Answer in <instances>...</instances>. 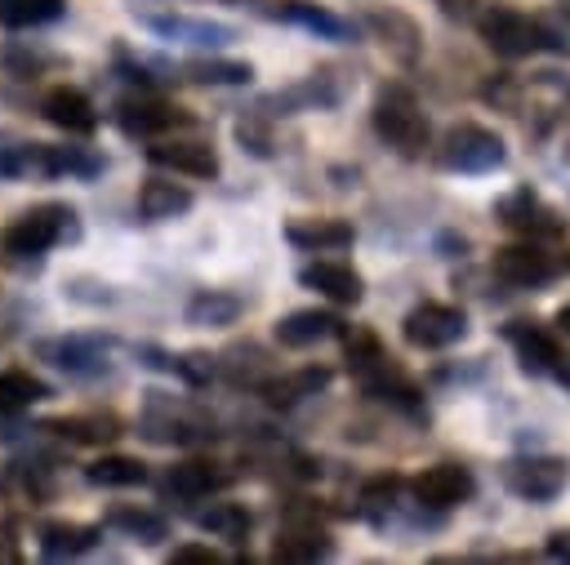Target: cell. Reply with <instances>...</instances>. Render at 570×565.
Masks as SVG:
<instances>
[{
  "mask_svg": "<svg viewBox=\"0 0 570 565\" xmlns=\"http://www.w3.org/2000/svg\"><path fill=\"white\" fill-rule=\"evenodd\" d=\"M343 347H347V369H352V378L361 383L365 396L419 414V387H414V378H410V374L379 347L374 334L352 329V334H343Z\"/></svg>",
  "mask_w": 570,
  "mask_h": 565,
  "instance_id": "6da1fadb",
  "label": "cell"
},
{
  "mask_svg": "<svg viewBox=\"0 0 570 565\" xmlns=\"http://www.w3.org/2000/svg\"><path fill=\"white\" fill-rule=\"evenodd\" d=\"M187 116L178 107H169V102H160L151 93H129V98L116 102V125H120L125 138H156V133H165V129H174Z\"/></svg>",
  "mask_w": 570,
  "mask_h": 565,
  "instance_id": "2e32d148",
  "label": "cell"
},
{
  "mask_svg": "<svg viewBox=\"0 0 570 565\" xmlns=\"http://www.w3.org/2000/svg\"><path fill=\"white\" fill-rule=\"evenodd\" d=\"M272 18L294 22V27H307V31H316L321 40H352V22H343L338 13L321 9V4H307V0H285V4L272 9Z\"/></svg>",
  "mask_w": 570,
  "mask_h": 565,
  "instance_id": "83f0119b",
  "label": "cell"
},
{
  "mask_svg": "<svg viewBox=\"0 0 570 565\" xmlns=\"http://www.w3.org/2000/svg\"><path fill=\"white\" fill-rule=\"evenodd\" d=\"M374 133L401 156H419L428 147V116H423V107L414 102V93L405 85L379 89V98H374Z\"/></svg>",
  "mask_w": 570,
  "mask_h": 565,
  "instance_id": "3957f363",
  "label": "cell"
},
{
  "mask_svg": "<svg viewBox=\"0 0 570 565\" xmlns=\"http://www.w3.org/2000/svg\"><path fill=\"white\" fill-rule=\"evenodd\" d=\"M151 36L169 40V44H191V49H218L227 40H236V27L214 22V18H187V13H142L138 18Z\"/></svg>",
  "mask_w": 570,
  "mask_h": 565,
  "instance_id": "30bf717a",
  "label": "cell"
},
{
  "mask_svg": "<svg viewBox=\"0 0 570 565\" xmlns=\"http://www.w3.org/2000/svg\"><path fill=\"white\" fill-rule=\"evenodd\" d=\"M548 556H557V561H570V529H557V534L548 538Z\"/></svg>",
  "mask_w": 570,
  "mask_h": 565,
  "instance_id": "b9f144b4",
  "label": "cell"
},
{
  "mask_svg": "<svg viewBox=\"0 0 570 565\" xmlns=\"http://www.w3.org/2000/svg\"><path fill=\"white\" fill-rule=\"evenodd\" d=\"M40 116H45L53 129H62L67 138H85V133L98 129V111H94L89 93L76 89V85H53V89L40 98Z\"/></svg>",
  "mask_w": 570,
  "mask_h": 565,
  "instance_id": "9a60e30c",
  "label": "cell"
},
{
  "mask_svg": "<svg viewBox=\"0 0 570 565\" xmlns=\"http://www.w3.org/2000/svg\"><path fill=\"white\" fill-rule=\"evenodd\" d=\"M102 525H107V529H120L125 538H134V543H142V547H156V543L169 538V521H165L160 512H151V507H138V503L111 507V512L102 516Z\"/></svg>",
  "mask_w": 570,
  "mask_h": 565,
  "instance_id": "484cf974",
  "label": "cell"
},
{
  "mask_svg": "<svg viewBox=\"0 0 570 565\" xmlns=\"http://www.w3.org/2000/svg\"><path fill=\"white\" fill-rule=\"evenodd\" d=\"M557 329H561V334H570V303L557 311Z\"/></svg>",
  "mask_w": 570,
  "mask_h": 565,
  "instance_id": "7bdbcfd3",
  "label": "cell"
},
{
  "mask_svg": "<svg viewBox=\"0 0 570 565\" xmlns=\"http://www.w3.org/2000/svg\"><path fill=\"white\" fill-rule=\"evenodd\" d=\"M174 374H178L183 383H191V387H205V383L214 378V356H209V351H183Z\"/></svg>",
  "mask_w": 570,
  "mask_h": 565,
  "instance_id": "74e56055",
  "label": "cell"
},
{
  "mask_svg": "<svg viewBox=\"0 0 570 565\" xmlns=\"http://www.w3.org/2000/svg\"><path fill=\"white\" fill-rule=\"evenodd\" d=\"M298 285L316 289L321 298H330L334 307H356L365 298V280L352 262H338V258H316L298 271Z\"/></svg>",
  "mask_w": 570,
  "mask_h": 565,
  "instance_id": "5bb4252c",
  "label": "cell"
},
{
  "mask_svg": "<svg viewBox=\"0 0 570 565\" xmlns=\"http://www.w3.org/2000/svg\"><path fill=\"white\" fill-rule=\"evenodd\" d=\"M98 525H80V521H49L40 525V556L45 561H76L85 552H94L98 543Z\"/></svg>",
  "mask_w": 570,
  "mask_h": 565,
  "instance_id": "603a6c76",
  "label": "cell"
},
{
  "mask_svg": "<svg viewBox=\"0 0 570 565\" xmlns=\"http://www.w3.org/2000/svg\"><path fill=\"white\" fill-rule=\"evenodd\" d=\"M13 165H18V142L0 133V178H13Z\"/></svg>",
  "mask_w": 570,
  "mask_h": 565,
  "instance_id": "60d3db41",
  "label": "cell"
},
{
  "mask_svg": "<svg viewBox=\"0 0 570 565\" xmlns=\"http://www.w3.org/2000/svg\"><path fill=\"white\" fill-rule=\"evenodd\" d=\"M240 311H245V303L227 289H196L183 307L187 325H196V329H227L240 320Z\"/></svg>",
  "mask_w": 570,
  "mask_h": 565,
  "instance_id": "d4e9b609",
  "label": "cell"
},
{
  "mask_svg": "<svg viewBox=\"0 0 570 565\" xmlns=\"http://www.w3.org/2000/svg\"><path fill=\"white\" fill-rule=\"evenodd\" d=\"M147 160L187 178H218V156L209 142H156L147 147Z\"/></svg>",
  "mask_w": 570,
  "mask_h": 565,
  "instance_id": "7402d4cb",
  "label": "cell"
},
{
  "mask_svg": "<svg viewBox=\"0 0 570 565\" xmlns=\"http://www.w3.org/2000/svg\"><path fill=\"white\" fill-rule=\"evenodd\" d=\"M169 565H223V556L205 543H183V547L169 552Z\"/></svg>",
  "mask_w": 570,
  "mask_h": 565,
  "instance_id": "f35d334b",
  "label": "cell"
},
{
  "mask_svg": "<svg viewBox=\"0 0 570 565\" xmlns=\"http://www.w3.org/2000/svg\"><path fill=\"white\" fill-rule=\"evenodd\" d=\"M138 432L147 440H160V445H187V440L209 436V432H200V423H191L183 409H174V400H165L160 391H147V409L138 418Z\"/></svg>",
  "mask_w": 570,
  "mask_h": 565,
  "instance_id": "d6986e66",
  "label": "cell"
},
{
  "mask_svg": "<svg viewBox=\"0 0 570 565\" xmlns=\"http://www.w3.org/2000/svg\"><path fill=\"white\" fill-rule=\"evenodd\" d=\"M191 205H196V196H191L183 182H169V178H151V182H142V191H138V214H142L147 222L183 218Z\"/></svg>",
  "mask_w": 570,
  "mask_h": 565,
  "instance_id": "4316f807",
  "label": "cell"
},
{
  "mask_svg": "<svg viewBox=\"0 0 570 565\" xmlns=\"http://www.w3.org/2000/svg\"><path fill=\"white\" fill-rule=\"evenodd\" d=\"M111 347H116L111 334H53V338H40L36 343V356L49 360L62 374L89 378V374H102L107 369Z\"/></svg>",
  "mask_w": 570,
  "mask_h": 565,
  "instance_id": "52a82bcc",
  "label": "cell"
},
{
  "mask_svg": "<svg viewBox=\"0 0 570 565\" xmlns=\"http://www.w3.org/2000/svg\"><path fill=\"white\" fill-rule=\"evenodd\" d=\"M338 102V89L325 80V76H307L303 85H294V89H285V93H276L272 98V107H281V111H303V107H334Z\"/></svg>",
  "mask_w": 570,
  "mask_h": 565,
  "instance_id": "e575fe53",
  "label": "cell"
},
{
  "mask_svg": "<svg viewBox=\"0 0 570 565\" xmlns=\"http://www.w3.org/2000/svg\"><path fill=\"white\" fill-rule=\"evenodd\" d=\"M503 160H508L503 138L494 129H485V125H472V120L454 125L445 133V142H441V165L454 169V174H490Z\"/></svg>",
  "mask_w": 570,
  "mask_h": 565,
  "instance_id": "8992f818",
  "label": "cell"
},
{
  "mask_svg": "<svg viewBox=\"0 0 570 565\" xmlns=\"http://www.w3.org/2000/svg\"><path fill=\"white\" fill-rule=\"evenodd\" d=\"M503 338L512 343V351H517V360H521L525 374H557L561 360H566L561 347H557V338L548 329L530 325V320H508Z\"/></svg>",
  "mask_w": 570,
  "mask_h": 565,
  "instance_id": "ac0fdd59",
  "label": "cell"
},
{
  "mask_svg": "<svg viewBox=\"0 0 570 565\" xmlns=\"http://www.w3.org/2000/svg\"><path fill=\"white\" fill-rule=\"evenodd\" d=\"M183 76L191 85H249L254 67L240 58H196V62H183Z\"/></svg>",
  "mask_w": 570,
  "mask_h": 565,
  "instance_id": "d6a6232c",
  "label": "cell"
},
{
  "mask_svg": "<svg viewBox=\"0 0 570 565\" xmlns=\"http://www.w3.org/2000/svg\"><path fill=\"white\" fill-rule=\"evenodd\" d=\"M49 400V383L31 369H0V409H31Z\"/></svg>",
  "mask_w": 570,
  "mask_h": 565,
  "instance_id": "836d02e7",
  "label": "cell"
},
{
  "mask_svg": "<svg viewBox=\"0 0 570 565\" xmlns=\"http://www.w3.org/2000/svg\"><path fill=\"white\" fill-rule=\"evenodd\" d=\"M285 240L303 254H334V249H347L356 240V231L343 218H289Z\"/></svg>",
  "mask_w": 570,
  "mask_h": 565,
  "instance_id": "44dd1931",
  "label": "cell"
},
{
  "mask_svg": "<svg viewBox=\"0 0 570 565\" xmlns=\"http://www.w3.org/2000/svg\"><path fill=\"white\" fill-rule=\"evenodd\" d=\"M196 525H200L205 534H214V538L245 543V534H249L254 516H249V507H245V503H209L205 512H196Z\"/></svg>",
  "mask_w": 570,
  "mask_h": 565,
  "instance_id": "1f68e13d",
  "label": "cell"
},
{
  "mask_svg": "<svg viewBox=\"0 0 570 565\" xmlns=\"http://www.w3.org/2000/svg\"><path fill=\"white\" fill-rule=\"evenodd\" d=\"M494 214H499L503 227L525 231L530 240H539V236H561V231H566V222L557 218V209H548L530 187H517V191L499 196V200H494Z\"/></svg>",
  "mask_w": 570,
  "mask_h": 565,
  "instance_id": "7c38bea8",
  "label": "cell"
},
{
  "mask_svg": "<svg viewBox=\"0 0 570 565\" xmlns=\"http://www.w3.org/2000/svg\"><path fill=\"white\" fill-rule=\"evenodd\" d=\"M476 31H481V40H485L499 58H530V53L548 49V40H552V36L543 31V22H534L530 13L508 9V4L485 9V13L476 18Z\"/></svg>",
  "mask_w": 570,
  "mask_h": 565,
  "instance_id": "277c9868",
  "label": "cell"
},
{
  "mask_svg": "<svg viewBox=\"0 0 570 565\" xmlns=\"http://www.w3.org/2000/svg\"><path fill=\"white\" fill-rule=\"evenodd\" d=\"M85 480L98 485V489H134L147 480V463L134 458V454H102L85 467Z\"/></svg>",
  "mask_w": 570,
  "mask_h": 565,
  "instance_id": "f546056e",
  "label": "cell"
},
{
  "mask_svg": "<svg viewBox=\"0 0 570 565\" xmlns=\"http://www.w3.org/2000/svg\"><path fill=\"white\" fill-rule=\"evenodd\" d=\"M76 236H80L76 209L62 205V200H45V205L18 214V218L4 227L0 245H4V254H13V258H40V254H49L53 245L76 240Z\"/></svg>",
  "mask_w": 570,
  "mask_h": 565,
  "instance_id": "7a4b0ae2",
  "label": "cell"
},
{
  "mask_svg": "<svg viewBox=\"0 0 570 565\" xmlns=\"http://www.w3.org/2000/svg\"><path fill=\"white\" fill-rule=\"evenodd\" d=\"M45 432H58L62 440H76V445H107L120 436V418L116 414H67V418H49Z\"/></svg>",
  "mask_w": 570,
  "mask_h": 565,
  "instance_id": "f1b7e54d",
  "label": "cell"
},
{
  "mask_svg": "<svg viewBox=\"0 0 570 565\" xmlns=\"http://www.w3.org/2000/svg\"><path fill=\"white\" fill-rule=\"evenodd\" d=\"M343 334V320L330 311V307H298L289 316L276 320V343L281 347H316L325 338H338Z\"/></svg>",
  "mask_w": 570,
  "mask_h": 565,
  "instance_id": "ffe728a7",
  "label": "cell"
},
{
  "mask_svg": "<svg viewBox=\"0 0 570 565\" xmlns=\"http://www.w3.org/2000/svg\"><path fill=\"white\" fill-rule=\"evenodd\" d=\"M330 378H334V374H330L325 365H303V369H294V374H285V378L263 383V396H267L272 405H294V400H307V396L325 391Z\"/></svg>",
  "mask_w": 570,
  "mask_h": 565,
  "instance_id": "4dcf8cb0",
  "label": "cell"
},
{
  "mask_svg": "<svg viewBox=\"0 0 570 565\" xmlns=\"http://www.w3.org/2000/svg\"><path fill=\"white\" fill-rule=\"evenodd\" d=\"M410 494H414L419 507L450 512V507H459V503H468L476 494V476L463 463H432L410 480Z\"/></svg>",
  "mask_w": 570,
  "mask_h": 565,
  "instance_id": "9c48e42d",
  "label": "cell"
},
{
  "mask_svg": "<svg viewBox=\"0 0 570 565\" xmlns=\"http://www.w3.org/2000/svg\"><path fill=\"white\" fill-rule=\"evenodd\" d=\"M236 138H240L254 156H267V151H272V138H267V129H263L258 120H240V125H236Z\"/></svg>",
  "mask_w": 570,
  "mask_h": 565,
  "instance_id": "ab89813d",
  "label": "cell"
},
{
  "mask_svg": "<svg viewBox=\"0 0 570 565\" xmlns=\"http://www.w3.org/2000/svg\"><path fill=\"white\" fill-rule=\"evenodd\" d=\"M396 489H401V476H374V480H365V489H361V507H365V516L379 521V512L392 507Z\"/></svg>",
  "mask_w": 570,
  "mask_h": 565,
  "instance_id": "8d00e7d4",
  "label": "cell"
},
{
  "mask_svg": "<svg viewBox=\"0 0 570 565\" xmlns=\"http://www.w3.org/2000/svg\"><path fill=\"white\" fill-rule=\"evenodd\" d=\"M330 552H334V543L316 521H289V525H281V534L272 543L276 561H325Z\"/></svg>",
  "mask_w": 570,
  "mask_h": 565,
  "instance_id": "cb8c5ba5",
  "label": "cell"
},
{
  "mask_svg": "<svg viewBox=\"0 0 570 565\" xmlns=\"http://www.w3.org/2000/svg\"><path fill=\"white\" fill-rule=\"evenodd\" d=\"M232 476L209 463V458H187V463H174L165 476H160V494L165 498H178V503H200L209 494H218Z\"/></svg>",
  "mask_w": 570,
  "mask_h": 565,
  "instance_id": "e0dca14e",
  "label": "cell"
},
{
  "mask_svg": "<svg viewBox=\"0 0 570 565\" xmlns=\"http://www.w3.org/2000/svg\"><path fill=\"white\" fill-rule=\"evenodd\" d=\"M557 378H561V383L570 387V365H561V369H557Z\"/></svg>",
  "mask_w": 570,
  "mask_h": 565,
  "instance_id": "ee69618b",
  "label": "cell"
},
{
  "mask_svg": "<svg viewBox=\"0 0 570 565\" xmlns=\"http://www.w3.org/2000/svg\"><path fill=\"white\" fill-rule=\"evenodd\" d=\"M62 18V0H0V22L22 31V27H45Z\"/></svg>",
  "mask_w": 570,
  "mask_h": 565,
  "instance_id": "d590c367",
  "label": "cell"
},
{
  "mask_svg": "<svg viewBox=\"0 0 570 565\" xmlns=\"http://www.w3.org/2000/svg\"><path fill=\"white\" fill-rule=\"evenodd\" d=\"M365 31L379 40V49L387 53V58H396L401 67H410V62H419V53H423V31H419V22L410 18V13H401V9H365Z\"/></svg>",
  "mask_w": 570,
  "mask_h": 565,
  "instance_id": "8fae6325",
  "label": "cell"
},
{
  "mask_svg": "<svg viewBox=\"0 0 570 565\" xmlns=\"http://www.w3.org/2000/svg\"><path fill=\"white\" fill-rule=\"evenodd\" d=\"M401 338H405L410 347H419V351H441V347H454V343L468 338V316H463V307H454V303L428 298V303H419V307L405 311Z\"/></svg>",
  "mask_w": 570,
  "mask_h": 565,
  "instance_id": "5b68a950",
  "label": "cell"
},
{
  "mask_svg": "<svg viewBox=\"0 0 570 565\" xmlns=\"http://www.w3.org/2000/svg\"><path fill=\"white\" fill-rule=\"evenodd\" d=\"M494 276L508 280V285H517V289H539V285H548L557 276V262L534 240H521V245L494 249Z\"/></svg>",
  "mask_w": 570,
  "mask_h": 565,
  "instance_id": "4fadbf2b",
  "label": "cell"
},
{
  "mask_svg": "<svg viewBox=\"0 0 570 565\" xmlns=\"http://www.w3.org/2000/svg\"><path fill=\"white\" fill-rule=\"evenodd\" d=\"M566 267H570V254H566Z\"/></svg>",
  "mask_w": 570,
  "mask_h": 565,
  "instance_id": "f6af8a7d",
  "label": "cell"
},
{
  "mask_svg": "<svg viewBox=\"0 0 570 565\" xmlns=\"http://www.w3.org/2000/svg\"><path fill=\"white\" fill-rule=\"evenodd\" d=\"M566 480H570V463L561 454H517L503 463V485L530 503L557 498L566 489Z\"/></svg>",
  "mask_w": 570,
  "mask_h": 565,
  "instance_id": "ba28073f",
  "label": "cell"
}]
</instances>
